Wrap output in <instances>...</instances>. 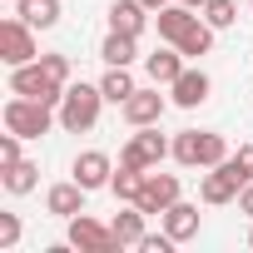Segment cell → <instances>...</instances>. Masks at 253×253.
I'll return each instance as SVG.
<instances>
[{
  "mask_svg": "<svg viewBox=\"0 0 253 253\" xmlns=\"http://www.w3.org/2000/svg\"><path fill=\"white\" fill-rule=\"evenodd\" d=\"M139 248H144V253H169V248H174V238H169V233H144V238H139Z\"/></svg>",
  "mask_w": 253,
  "mask_h": 253,
  "instance_id": "obj_31",
  "label": "cell"
},
{
  "mask_svg": "<svg viewBox=\"0 0 253 253\" xmlns=\"http://www.w3.org/2000/svg\"><path fill=\"white\" fill-rule=\"evenodd\" d=\"M144 169H129V164H119L114 169V179H109V194L119 199V204H139V194H144Z\"/></svg>",
  "mask_w": 253,
  "mask_h": 253,
  "instance_id": "obj_19",
  "label": "cell"
},
{
  "mask_svg": "<svg viewBox=\"0 0 253 253\" xmlns=\"http://www.w3.org/2000/svg\"><path fill=\"white\" fill-rule=\"evenodd\" d=\"M199 149H204V129H179L174 134V159L184 169H199Z\"/></svg>",
  "mask_w": 253,
  "mask_h": 253,
  "instance_id": "obj_24",
  "label": "cell"
},
{
  "mask_svg": "<svg viewBox=\"0 0 253 253\" xmlns=\"http://www.w3.org/2000/svg\"><path fill=\"white\" fill-rule=\"evenodd\" d=\"M134 45H139V35L109 30V35H104V45H99V60H104V65H134Z\"/></svg>",
  "mask_w": 253,
  "mask_h": 253,
  "instance_id": "obj_21",
  "label": "cell"
},
{
  "mask_svg": "<svg viewBox=\"0 0 253 253\" xmlns=\"http://www.w3.org/2000/svg\"><path fill=\"white\" fill-rule=\"evenodd\" d=\"M228 159V139L218 134V129H204V149H199V169H213V164H223Z\"/></svg>",
  "mask_w": 253,
  "mask_h": 253,
  "instance_id": "obj_25",
  "label": "cell"
},
{
  "mask_svg": "<svg viewBox=\"0 0 253 253\" xmlns=\"http://www.w3.org/2000/svg\"><path fill=\"white\" fill-rule=\"evenodd\" d=\"M84 194H89V189H84L80 179H65V184H50V189H45V209H50L55 218H65V223H70L75 213H84Z\"/></svg>",
  "mask_w": 253,
  "mask_h": 253,
  "instance_id": "obj_10",
  "label": "cell"
},
{
  "mask_svg": "<svg viewBox=\"0 0 253 253\" xmlns=\"http://www.w3.org/2000/svg\"><path fill=\"white\" fill-rule=\"evenodd\" d=\"M199 15H194V5H164V10H154V25H159V40H169V45H179L184 40V30L194 25Z\"/></svg>",
  "mask_w": 253,
  "mask_h": 253,
  "instance_id": "obj_16",
  "label": "cell"
},
{
  "mask_svg": "<svg viewBox=\"0 0 253 253\" xmlns=\"http://www.w3.org/2000/svg\"><path fill=\"white\" fill-rule=\"evenodd\" d=\"M70 174H75V179L94 194V189H109V179H114V159H109L104 149H84V154H75Z\"/></svg>",
  "mask_w": 253,
  "mask_h": 253,
  "instance_id": "obj_8",
  "label": "cell"
},
{
  "mask_svg": "<svg viewBox=\"0 0 253 253\" xmlns=\"http://www.w3.org/2000/svg\"><path fill=\"white\" fill-rule=\"evenodd\" d=\"M109 99H104V89L99 84H75L70 80V89H65V99H60V129H70V134H89L94 124H99V109H104Z\"/></svg>",
  "mask_w": 253,
  "mask_h": 253,
  "instance_id": "obj_1",
  "label": "cell"
},
{
  "mask_svg": "<svg viewBox=\"0 0 253 253\" xmlns=\"http://www.w3.org/2000/svg\"><path fill=\"white\" fill-rule=\"evenodd\" d=\"M0 60H5L10 70H15V65H30V60H40L35 25H25L20 15H15V20H0Z\"/></svg>",
  "mask_w": 253,
  "mask_h": 253,
  "instance_id": "obj_5",
  "label": "cell"
},
{
  "mask_svg": "<svg viewBox=\"0 0 253 253\" xmlns=\"http://www.w3.org/2000/svg\"><path fill=\"white\" fill-rule=\"evenodd\" d=\"M238 213H248V218H253V179L238 189Z\"/></svg>",
  "mask_w": 253,
  "mask_h": 253,
  "instance_id": "obj_32",
  "label": "cell"
},
{
  "mask_svg": "<svg viewBox=\"0 0 253 253\" xmlns=\"http://www.w3.org/2000/svg\"><path fill=\"white\" fill-rule=\"evenodd\" d=\"M99 89H104V99H109V104H124L139 84H134L129 65H109V70H104V80H99Z\"/></svg>",
  "mask_w": 253,
  "mask_h": 253,
  "instance_id": "obj_20",
  "label": "cell"
},
{
  "mask_svg": "<svg viewBox=\"0 0 253 253\" xmlns=\"http://www.w3.org/2000/svg\"><path fill=\"white\" fill-rule=\"evenodd\" d=\"M70 243H75L80 253H119V248H124V243L114 238V228L99 223V218H89V213H75V218H70Z\"/></svg>",
  "mask_w": 253,
  "mask_h": 253,
  "instance_id": "obj_6",
  "label": "cell"
},
{
  "mask_svg": "<svg viewBox=\"0 0 253 253\" xmlns=\"http://www.w3.org/2000/svg\"><path fill=\"white\" fill-rule=\"evenodd\" d=\"M209 89H213V84H209V75H204V70H184V75L169 84V94H174V104H179V109H199V104L209 99Z\"/></svg>",
  "mask_w": 253,
  "mask_h": 253,
  "instance_id": "obj_15",
  "label": "cell"
},
{
  "mask_svg": "<svg viewBox=\"0 0 253 253\" xmlns=\"http://www.w3.org/2000/svg\"><path fill=\"white\" fill-rule=\"evenodd\" d=\"M204 20H209L213 30H228V25L238 20V5H233V0H209V5H204Z\"/></svg>",
  "mask_w": 253,
  "mask_h": 253,
  "instance_id": "obj_26",
  "label": "cell"
},
{
  "mask_svg": "<svg viewBox=\"0 0 253 253\" xmlns=\"http://www.w3.org/2000/svg\"><path fill=\"white\" fill-rule=\"evenodd\" d=\"M169 204H179V174H149L144 194H139V209L144 213H164Z\"/></svg>",
  "mask_w": 253,
  "mask_h": 253,
  "instance_id": "obj_12",
  "label": "cell"
},
{
  "mask_svg": "<svg viewBox=\"0 0 253 253\" xmlns=\"http://www.w3.org/2000/svg\"><path fill=\"white\" fill-rule=\"evenodd\" d=\"M144 218H149V213H144L139 204H124V209L109 218V228H114V238H119L124 248H139V238L149 233V228H144Z\"/></svg>",
  "mask_w": 253,
  "mask_h": 253,
  "instance_id": "obj_17",
  "label": "cell"
},
{
  "mask_svg": "<svg viewBox=\"0 0 253 253\" xmlns=\"http://www.w3.org/2000/svg\"><path fill=\"white\" fill-rule=\"evenodd\" d=\"M20 243V213H0V253H10Z\"/></svg>",
  "mask_w": 253,
  "mask_h": 253,
  "instance_id": "obj_27",
  "label": "cell"
},
{
  "mask_svg": "<svg viewBox=\"0 0 253 253\" xmlns=\"http://www.w3.org/2000/svg\"><path fill=\"white\" fill-rule=\"evenodd\" d=\"M228 159H233V169H238L243 184H248V179H253V144H238V154H228Z\"/></svg>",
  "mask_w": 253,
  "mask_h": 253,
  "instance_id": "obj_30",
  "label": "cell"
},
{
  "mask_svg": "<svg viewBox=\"0 0 253 253\" xmlns=\"http://www.w3.org/2000/svg\"><path fill=\"white\" fill-rule=\"evenodd\" d=\"M65 89H70V84H60L55 75H45V65H40V60H30V65H15V70H10V94H25V99H40V104H55V109H60Z\"/></svg>",
  "mask_w": 253,
  "mask_h": 253,
  "instance_id": "obj_4",
  "label": "cell"
},
{
  "mask_svg": "<svg viewBox=\"0 0 253 253\" xmlns=\"http://www.w3.org/2000/svg\"><path fill=\"white\" fill-rule=\"evenodd\" d=\"M55 119H60L55 104H40V99H25V94L5 99V129L20 134V139H40V134H50Z\"/></svg>",
  "mask_w": 253,
  "mask_h": 253,
  "instance_id": "obj_2",
  "label": "cell"
},
{
  "mask_svg": "<svg viewBox=\"0 0 253 253\" xmlns=\"http://www.w3.org/2000/svg\"><path fill=\"white\" fill-rule=\"evenodd\" d=\"M248 248H253V228H248Z\"/></svg>",
  "mask_w": 253,
  "mask_h": 253,
  "instance_id": "obj_35",
  "label": "cell"
},
{
  "mask_svg": "<svg viewBox=\"0 0 253 253\" xmlns=\"http://www.w3.org/2000/svg\"><path fill=\"white\" fill-rule=\"evenodd\" d=\"M15 10H20V20L35 25V30H55V25H60V0H15Z\"/></svg>",
  "mask_w": 253,
  "mask_h": 253,
  "instance_id": "obj_18",
  "label": "cell"
},
{
  "mask_svg": "<svg viewBox=\"0 0 253 253\" xmlns=\"http://www.w3.org/2000/svg\"><path fill=\"white\" fill-rule=\"evenodd\" d=\"M119 109H124V119H129L134 129H144V124H159V119H164L169 99H164V94H159V84H154V89H134Z\"/></svg>",
  "mask_w": 253,
  "mask_h": 253,
  "instance_id": "obj_9",
  "label": "cell"
},
{
  "mask_svg": "<svg viewBox=\"0 0 253 253\" xmlns=\"http://www.w3.org/2000/svg\"><path fill=\"white\" fill-rule=\"evenodd\" d=\"M184 70H189V65H184V50H179V45H174V50H154V55H144V75H149L154 84H164V89H169Z\"/></svg>",
  "mask_w": 253,
  "mask_h": 253,
  "instance_id": "obj_14",
  "label": "cell"
},
{
  "mask_svg": "<svg viewBox=\"0 0 253 253\" xmlns=\"http://www.w3.org/2000/svg\"><path fill=\"white\" fill-rule=\"evenodd\" d=\"M169 154H174V139L159 134V124H144V129L129 134V144L119 149V164H129V169H144V174H149V169H159Z\"/></svg>",
  "mask_w": 253,
  "mask_h": 253,
  "instance_id": "obj_3",
  "label": "cell"
},
{
  "mask_svg": "<svg viewBox=\"0 0 253 253\" xmlns=\"http://www.w3.org/2000/svg\"><path fill=\"white\" fill-rule=\"evenodd\" d=\"M40 65H45V75H55L60 84H70V75H75V65H70V55H40Z\"/></svg>",
  "mask_w": 253,
  "mask_h": 253,
  "instance_id": "obj_28",
  "label": "cell"
},
{
  "mask_svg": "<svg viewBox=\"0 0 253 253\" xmlns=\"http://www.w3.org/2000/svg\"><path fill=\"white\" fill-rule=\"evenodd\" d=\"M238 189H243V174L233 169V159L213 164V169L199 179V199H204L209 209H218V204H233V199H238Z\"/></svg>",
  "mask_w": 253,
  "mask_h": 253,
  "instance_id": "obj_7",
  "label": "cell"
},
{
  "mask_svg": "<svg viewBox=\"0 0 253 253\" xmlns=\"http://www.w3.org/2000/svg\"><path fill=\"white\" fill-rule=\"evenodd\" d=\"M149 5L144 0H114L109 5V30H124V35H144V25H149Z\"/></svg>",
  "mask_w": 253,
  "mask_h": 253,
  "instance_id": "obj_13",
  "label": "cell"
},
{
  "mask_svg": "<svg viewBox=\"0 0 253 253\" xmlns=\"http://www.w3.org/2000/svg\"><path fill=\"white\" fill-rule=\"evenodd\" d=\"M179 5H194V10H204V5H209V0H179Z\"/></svg>",
  "mask_w": 253,
  "mask_h": 253,
  "instance_id": "obj_33",
  "label": "cell"
},
{
  "mask_svg": "<svg viewBox=\"0 0 253 253\" xmlns=\"http://www.w3.org/2000/svg\"><path fill=\"white\" fill-rule=\"evenodd\" d=\"M5 164H20V134H0V169H5Z\"/></svg>",
  "mask_w": 253,
  "mask_h": 253,
  "instance_id": "obj_29",
  "label": "cell"
},
{
  "mask_svg": "<svg viewBox=\"0 0 253 253\" xmlns=\"http://www.w3.org/2000/svg\"><path fill=\"white\" fill-rule=\"evenodd\" d=\"M144 5H149V10H164V5H169V0H144Z\"/></svg>",
  "mask_w": 253,
  "mask_h": 253,
  "instance_id": "obj_34",
  "label": "cell"
},
{
  "mask_svg": "<svg viewBox=\"0 0 253 253\" xmlns=\"http://www.w3.org/2000/svg\"><path fill=\"white\" fill-rule=\"evenodd\" d=\"M159 218H164V233H169L174 243H189V238H199V223H204L199 204H184V199H179V204H169Z\"/></svg>",
  "mask_w": 253,
  "mask_h": 253,
  "instance_id": "obj_11",
  "label": "cell"
},
{
  "mask_svg": "<svg viewBox=\"0 0 253 253\" xmlns=\"http://www.w3.org/2000/svg\"><path fill=\"white\" fill-rule=\"evenodd\" d=\"M0 184H5V194H30L35 184H40V169L30 164V159H20V164H5V169H0Z\"/></svg>",
  "mask_w": 253,
  "mask_h": 253,
  "instance_id": "obj_22",
  "label": "cell"
},
{
  "mask_svg": "<svg viewBox=\"0 0 253 253\" xmlns=\"http://www.w3.org/2000/svg\"><path fill=\"white\" fill-rule=\"evenodd\" d=\"M213 35H218V30H213L209 20H194V25L184 30V40H179L184 60H199V55H209V50H213Z\"/></svg>",
  "mask_w": 253,
  "mask_h": 253,
  "instance_id": "obj_23",
  "label": "cell"
}]
</instances>
